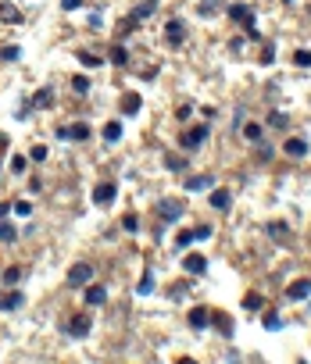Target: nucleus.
Masks as SVG:
<instances>
[{"label": "nucleus", "mask_w": 311, "mask_h": 364, "mask_svg": "<svg viewBox=\"0 0 311 364\" xmlns=\"http://www.w3.org/2000/svg\"><path fill=\"white\" fill-rule=\"evenodd\" d=\"M208 132H211L208 125H197V129H186V132L179 136V143H182V150H197V146H200V143H204V140H208Z\"/></svg>", "instance_id": "obj_1"}, {"label": "nucleus", "mask_w": 311, "mask_h": 364, "mask_svg": "<svg viewBox=\"0 0 311 364\" xmlns=\"http://www.w3.org/2000/svg\"><path fill=\"white\" fill-rule=\"evenodd\" d=\"M89 279H93V268L89 264H72V272H68V286L72 290H86Z\"/></svg>", "instance_id": "obj_2"}, {"label": "nucleus", "mask_w": 311, "mask_h": 364, "mask_svg": "<svg viewBox=\"0 0 311 364\" xmlns=\"http://www.w3.org/2000/svg\"><path fill=\"white\" fill-rule=\"evenodd\" d=\"M182 272L186 275H204L208 272V257L204 254H186L182 257Z\"/></svg>", "instance_id": "obj_3"}, {"label": "nucleus", "mask_w": 311, "mask_h": 364, "mask_svg": "<svg viewBox=\"0 0 311 364\" xmlns=\"http://www.w3.org/2000/svg\"><path fill=\"white\" fill-rule=\"evenodd\" d=\"M186 321H190V329H197V332H204V329L211 325V311H208V307H193V311L186 314Z\"/></svg>", "instance_id": "obj_4"}, {"label": "nucleus", "mask_w": 311, "mask_h": 364, "mask_svg": "<svg viewBox=\"0 0 311 364\" xmlns=\"http://www.w3.org/2000/svg\"><path fill=\"white\" fill-rule=\"evenodd\" d=\"M89 329H93V321H89V314H86V311L72 314V321H68V332H72V336H79V339H82Z\"/></svg>", "instance_id": "obj_5"}, {"label": "nucleus", "mask_w": 311, "mask_h": 364, "mask_svg": "<svg viewBox=\"0 0 311 364\" xmlns=\"http://www.w3.org/2000/svg\"><path fill=\"white\" fill-rule=\"evenodd\" d=\"M164 36H168V43H172V47H182V43H186V25H182L179 18H172V22H168V29H164Z\"/></svg>", "instance_id": "obj_6"}, {"label": "nucleus", "mask_w": 311, "mask_h": 364, "mask_svg": "<svg viewBox=\"0 0 311 364\" xmlns=\"http://www.w3.org/2000/svg\"><path fill=\"white\" fill-rule=\"evenodd\" d=\"M154 11H157V0H147V4H140V7H136L133 14H129V25H125V29H133V25H140V22H147V18H151Z\"/></svg>", "instance_id": "obj_7"}, {"label": "nucleus", "mask_w": 311, "mask_h": 364, "mask_svg": "<svg viewBox=\"0 0 311 364\" xmlns=\"http://www.w3.org/2000/svg\"><path fill=\"white\" fill-rule=\"evenodd\" d=\"M250 18H254V11L247 4H229V22H236V25H254Z\"/></svg>", "instance_id": "obj_8"}, {"label": "nucleus", "mask_w": 311, "mask_h": 364, "mask_svg": "<svg viewBox=\"0 0 311 364\" xmlns=\"http://www.w3.org/2000/svg\"><path fill=\"white\" fill-rule=\"evenodd\" d=\"M115 193H118V189H115V182H100V186L93 189V204H100V207H107V204L115 200Z\"/></svg>", "instance_id": "obj_9"}, {"label": "nucleus", "mask_w": 311, "mask_h": 364, "mask_svg": "<svg viewBox=\"0 0 311 364\" xmlns=\"http://www.w3.org/2000/svg\"><path fill=\"white\" fill-rule=\"evenodd\" d=\"M0 18H4L7 25H22V22H25V18H22V11H18L11 0H0Z\"/></svg>", "instance_id": "obj_10"}, {"label": "nucleus", "mask_w": 311, "mask_h": 364, "mask_svg": "<svg viewBox=\"0 0 311 364\" xmlns=\"http://www.w3.org/2000/svg\"><path fill=\"white\" fill-rule=\"evenodd\" d=\"M157 215L164 221H175L182 215V204H179V200H161V204H157Z\"/></svg>", "instance_id": "obj_11"}, {"label": "nucleus", "mask_w": 311, "mask_h": 364, "mask_svg": "<svg viewBox=\"0 0 311 364\" xmlns=\"http://www.w3.org/2000/svg\"><path fill=\"white\" fill-rule=\"evenodd\" d=\"M32 107H40V111H47V107H54V89H50V86H43V89H36V93H32Z\"/></svg>", "instance_id": "obj_12"}, {"label": "nucleus", "mask_w": 311, "mask_h": 364, "mask_svg": "<svg viewBox=\"0 0 311 364\" xmlns=\"http://www.w3.org/2000/svg\"><path fill=\"white\" fill-rule=\"evenodd\" d=\"M211 186H215V175H208V171L186 179V189H190V193H200V189H211Z\"/></svg>", "instance_id": "obj_13"}, {"label": "nucleus", "mask_w": 311, "mask_h": 364, "mask_svg": "<svg viewBox=\"0 0 311 364\" xmlns=\"http://www.w3.org/2000/svg\"><path fill=\"white\" fill-rule=\"evenodd\" d=\"M265 232H268L276 243H286V239H290V225H286V221H268Z\"/></svg>", "instance_id": "obj_14"}, {"label": "nucleus", "mask_w": 311, "mask_h": 364, "mask_svg": "<svg viewBox=\"0 0 311 364\" xmlns=\"http://www.w3.org/2000/svg\"><path fill=\"white\" fill-rule=\"evenodd\" d=\"M283 150H286L290 157H304V154H308V140H301V136H290V140L283 143Z\"/></svg>", "instance_id": "obj_15"}, {"label": "nucleus", "mask_w": 311, "mask_h": 364, "mask_svg": "<svg viewBox=\"0 0 311 364\" xmlns=\"http://www.w3.org/2000/svg\"><path fill=\"white\" fill-rule=\"evenodd\" d=\"M86 303H89V307L107 303V290H104V286H86Z\"/></svg>", "instance_id": "obj_16"}, {"label": "nucleus", "mask_w": 311, "mask_h": 364, "mask_svg": "<svg viewBox=\"0 0 311 364\" xmlns=\"http://www.w3.org/2000/svg\"><path fill=\"white\" fill-rule=\"evenodd\" d=\"M229 204H233L229 189H215V193H211V207H215V211H229Z\"/></svg>", "instance_id": "obj_17"}, {"label": "nucleus", "mask_w": 311, "mask_h": 364, "mask_svg": "<svg viewBox=\"0 0 311 364\" xmlns=\"http://www.w3.org/2000/svg\"><path fill=\"white\" fill-rule=\"evenodd\" d=\"M211 321H215V329H218L222 336H233V318H229V314L215 311V314H211Z\"/></svg>", "instance_id": "obj_18"}, {"label": "nucleus", "mask_w": 311, "mask_h": 364, "mask_svg": "<svg viewBox=\"0 0 311 364\" xmlns=\"http://www.w3.org/2000/svg\"><path fill=\"white\" fill-rule=\"evenodd\" d=\"M22 303H25V296H22L18 290H14V293H7V296H0V311H18Z\"/></svg>", "instance_id": "obj_19"}, {"label": "nucleus", "mask_w": 311, "mask_h": 364, "mask_svg": "<svg viewBox=\"0 0 311 364\" xmlns=\"http://www.w3.org/2000/svg\"><path fill=\"white\" fill-rule=\"evenodd\" d=\"M218 11H222V0H200V7H197L200 18H215Z\"/></svg>", "instance_id": "obj_20"}, {"label": "nucleus", "mask_w": 311, "mask_h": 364, "mask_svg": "<svg viewBox=\"0 0 311 364\" xmlns=\"http://www.w3.org/2000/svg\"><path fill=\"white\" fill-rule=\"evenodd\" d=\"M308 293H311V282H308V279H301V282H294V286L286 290V296H290V300H304Z\"/></svg>", "instance_id": "obj_21"}, {"label": "nucleus", "mask_w": 311, "mask_h": 364, "mask_svg": "<svg viewBox=\"0 0 311 364\" xmlns=\"http://www.w3.org/2000/svg\"><path fill=\"white\" fill-rule=\"evenodd\" d=\"M68 140H76V143H82V140H89V125H86V122H76V125L68 129Z\"/></svg>", "instance_id": "obj_22"}, {"label": "nucleus", "mask_w": 311, "mask_h": 364, "mask_svg": "<svg viewBox=\"0 0 311 364\" xmlns=\"http://www.w3.org/2000/svg\"><path fill=\"white\" fill-rule=\"evenodd\" d=\"M104 140H107V143H118V140H122V122H107V125H104Z\"/></svg>", "instance_id": "obj_23"}, {"label": "nucleus", "mask_w": 311, "mask_h": 364, "mask_svg": "<svg viewBox=\"0 0 311 364\" xmlns=\"http://www.w3.org/2000/svg\"><path fill=\"white\" fill-rule=\"evenodd\" d=\"M122 111H125V114H136V111H140V97H136V93H125V97H122Z\"/></svg>", "instance_id": "obj_24"}, {"label": "nucleus", "mask_w": 311, "mask_h": 364, "mask_svg": "<svg viewBox=\"0 0 311 364\" xmlns=\"http://www.w3.org/2000/svg\"><path fill=\"white\" fill-rule=\"evenodd\" d=\"M243 136H247V140H250V143H258V140H261V136H265V129H261V125H258V122H247V125H243Z\"/></svg>", "instance_id": "obj_25"}, {"label": "nucleus", "mask_w": 311, "mask_h": 364, "mask_svg": "<svg viewBox=\"0 0 311 364\" xmlns=\"http://www.w3.org/2000/svg\"><path fill=\"white\" fill-rule=\"evenodd\" d=\"M18 239V232H14V225L11 221H4L0 218V243H14Z\"/></svg>", "instance_id": "obj_26"}, {"label": "nucleus", "mask_w": 311, "mask_h": 364, "mask_svg": "<svg viewBox=\"0 0 311 364\" xmlns=\"http://www.w3.org/2000/svg\"><path fill=\"white\" fill-rule=\"evenodd\" d=\"M136 293H140V296H151V293H154V275H143V279L136 282Z\"/></svg>", "instance_id": "obj_27"}, {"label": "nucleus", "mask_w": 311, "mask_h": 364, "mask_svg": "<svg viewBox=\"0 0 311 364\" xmlns=\"http://www.w3.org/2000/svg\"><path fill=\"white\" fill-rule=\"evenodd\" d=\"M268 125H272V129H286V125H290V118H286L283 111H272V114H268Z\"/></svg>", "instance_id": "obj_28"}, {"label": "nucleus", "mask_w": 311, "mask_h": 364, "mask_svg": "<svg viewBox=\"0 0 311 364\" xmlns=\"http://www.w3.org/2000/svg\"><path fill=\"white\" fill-rule=\"evenodd\" d=\"M243 307H247V311H261V307H265V300H261L258 293H247V296H243Z\"/></svg>", "instance_id": "obj_29"}, {"label": "nucleus", "mask_w": 311, "mask_h": 364, "mask_svg": "<svg viewBox=\"0 0 311 364\" xmlns=\"http://www.w3.org/2000/svg\"><path fill=\"white\" fill-rule=\"evenodd\" d=\"M129 61V50L125 47H111V65H125Z\"/></svg>", "instance_id": "obj_30"}, {"label": "nucleus", "mask_w": 311, "mask_h": 364, "mask_svg": "<svg viewBox=\"0 0 311 364\" xmlns=\"http://www.w3.org/2000/svg\"><path fill=\"white\" fill-rule=\"evenodd\" d=\"M72 89H76V93H89V79H86V75H76V79H72Z\"/></svg>", "instance_id": "obj_31"}, {"label": "nucleus", "mask_w": 311, "mask_h": 364, "mask_svg": "<svg viewBox=\"0 0 311 364\" xmlns=\"http://www.w3.org/2000/svg\"><path fill=\"white\" fill-rule=\"evenodd\" d=\"M122 228H125V232H140V218H136V215H125V218H122Z\"/></svg>", "instance_id": "obj_32"}, {"label": "nucleus", "mask_w": 311, "mask_h": 364, "mask_svg": "<svg viewBox=\"0 0 311 364\" xmlns=\"http://www.w3.org/2000/svg\"><path fill=\"white\" fill-rule=\"evenodd\" d=\"M79 61H82L86 68H97V65H100V58H97V54H86V50H79Z\"/></svg>", "instance_id": "obj_33"}, {"label": "nucleus", "mask_w": 311, "mask_h": 364, "mask_svg": "<svg viewBox=\"0 0 311 364\" xmlns=\"http://www.w3.org/2000/svg\"><path fill=\"white\" fill-rule=\"evenodd\" d=\"M164 168H168V171H186V161H182V157H168Z\"/></svg>", "instance_id": "obj_34"}, {"label": "nucleus", "mask_w": 311, "mask_h": 364, "mask_svg": "<svg viewBox=\"0 0 311 364\" xmlns=\"http://www.w3.org/2000/svg\"><path fill=\"white\" fill-rule=\"evenodd\" d=\"M193 243V228H182L179 236H175V246H190Z\"/></svg>", "instance_id": "obj_35"}, {"label": "nucleus", "mask_w": 311, "mask_h": 364, "mask_svg": "<svg viewBox=\"0 0 311 364\" xmlns=\"http://www.w3.org/2000/svg\"><path fill=\"white\" fill-rule=\"evenodd\" d=\"M18 279H22V268H7V272H4V282H7V286H14Z\"/></svg>", "instance_id": "obj_36"}, {"label": "nucleus", "mask_w": 311, "mask_h": 364, "mask_svg": "<svg viewBox=\"0 0 311 364\" xmlns=\"http://www.w3.org/2000/svg\"><path fill=\"white\" fill-rule=\"evenodd\" d=\"M265 329H268V332H276V329H279V314H276V311H268V314H265Z\"/></svg>", "instance_id": "obj_37"}, {"label": "nucleus", "mask_w": 311, "mask_h": 364, "mask_svg": "<svg viewBox=\"0 0 311 364\" xmlns=\"http://www.w3.org/2000/svg\"><path fill=\"white\" fill-rule=\"evenodd\" d=\"M294 61H297L301 68H308V65H311V50H297V54H294Z\"/></svg>", "instance_id": "obj_38"}, {"label": "nucleus", "mask_w": 311, "mask_h": 364, "mask_svg": "<svg viewBox=\"0 0 311 364\" xmlns=\"http://www.w3.org/2000/svg\"><path fill=\"white\" fill-rule=\"evenodd\" d=\"M25 161H29V157H11V171L22 175V171H25Z\"/></svg>", "instance_id": "obj_39"}, {"label": "nucleus", "mask_w": 311, "mask_h": 364, "mask_svg": "<svg viewBox=\"0 0 311 364\" xmlns=\"http://www.w3.org/2000/svg\"><path fill=\"white\" fill-rule=\"evenodd\" d=\"M11 211H14V215H32V207H29V200H18V204H14Z\"/></svg>", "instance_id": "obj_40"}, {"label": "nucleus", "mask_w": 311, "mask_h": 364, "mask_svg": "<svg viewBox=\"0 0 311 364\" xmlns=\"http://www.w3.org/2000/svg\"><path fill=\"white\" fill-rule=\"evenodd\" d=\"M208 236H211V225H197L193 228V239H208Z\"/></svg>", "instance_id": "obj_41"}, {"label": "nucleus", "mask_w": 311, "mask_h": 364, "mask_svg": "<svg viewBox=\"0 0 311 364\" xmlns=\"http://www.w3.org/2000/svg\"><path fill=\"white\" fill-rule=\"evenodd\" d=\"M258 157H261V161H265V157H272V146H268V143H261V140H258Z\"/></svg>", "instance_id": "obj_42"}, {"label": "nucleus", "mask_w": 311, "mask_h": 364, "mask_svg": "<svg viewBox=\"0 0 311 364\" xmlns=\"http://www.w3.org/2000/svg\"><path fill=\"white\" fill-rule=\"evenodd\" d=\"M0 58H4V61H18V47H7Z\"/></svg>", "instance_id": "obj_43"}, {"label": "nucleus", "mask_w": 311, "mask_h": 364, "mask_svg": "<svg viewBox=\"0 0 311 364\" xmlns=\"http://www.w3.org/2000/svg\"><path fill=\"white\" fill-rule=\"evenodd\" d=\"M261 61H265V65H272V61H276V50H272V47H265V50H261Z\"/></svg>", "instance_id": "obj_44"}, {"label": "nucleus", "mask_w": 311, "mask_h": 364, "mask_svg": "<svg viewBox=\"0 0 311 364\" xmlns=\"http://www.w3.org/2000/svg\"><path fill=\"white\" fill-rule=\"evenodd\" d=\"M32 161H47V146H32Z\"/></svg>", "instance_id": "obj_45"}, {"label": "nucleus", "mask_w": 311, "mask_h": 364, "mask_svg": "<svg viewBox=\"0 0 311 364\" xmlns=\"http://www.w3.org/2000/svg\"><path fill=\"white\" fill-rule=\"evenodd\" d=\"M61 7H65V11H79V7H82V0H61Z\"/></svg>", "instance_id": "obj_46"}, {"label": "nucleus", "mask_w": 311, "mask_h": 364, "mask_svg": "<svg viewBox=\"0 0 311 364\" xmlns=\"http://www.w3.org/2000/svg\"><path fill=\"white\" fill-rule=\"evenodd\" d=\"M7 211H11V207H7V204H0V218H7Z\"/></svg>", "instance_id": "obj_47"}, {"label": "nucleus", "mask_w": 311, "mask_h": 364, "mask_svg": "<svg viewBox=\"0 0 311 364\" xmlns=\"http://www.w3.org/2000/svg\"><path fill=\"white\" fill-rule=\"evenodd\" d=\"M4 146H7V136H0V150H4Z\"/></svg>", "instance_id": "obj_48"}, {"label": "nucleus", "mask_w": 311, "mask_h": 364, "mask_svg": "<svg viewBox=\"0 0 311 364\" xmlns=\"http://www.w3.org/2000/svg\"><path fill=\"white\" fill-rule=\"evenodd\" d=\"M283 4H294V0H283Z\"/></svg>", "instance_id": "obj_49"}]
</instances>
